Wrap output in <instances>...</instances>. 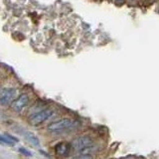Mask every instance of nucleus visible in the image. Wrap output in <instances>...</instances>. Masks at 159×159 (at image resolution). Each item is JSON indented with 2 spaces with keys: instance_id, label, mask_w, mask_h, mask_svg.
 <instances>
[{
  "instance_id": "5",
  "label": "nucleus",
  "mask_w": 159,
  "mask_h": 159,
  "mask_svg": "<svg viewBox=\"0 0 159 159\" xmlns=\"http://www.w3.org/2000/svg\"><path fill=\"white\" fill-rule=\"evenodd\" d=\"M29 102V97H28V94L26 93H22V94H20V96L17 98H15L13 102L11 103V108L13 109V111H21L22 109L27 106Z\"/></svg>"
},
{
  "instance_id": "8",
  "label": "nucleus",
  "mask_w": 159,
  "mask_h": 159,
  "mask_svg": "<svg viewBox=\"0 0 159 159\" xmlns=\"http://www.w3.org/2000/svg\"><path fill=\"white\" fill-rule=\"evenodd\" d=\"M0 143L5 144V145H10V146L14 145V142L11 139H9L6 135H1V134H0Z\"/></svg>"
},
{
  "instance_id": "11",
  "label": "nucleus",
  "mask_w": 159,
  "mask_h": 159,
  "mask_svg": "<svg viewBox=\"0 0 159 159\" xmlns=\"http://www.w3.org/2000/svg\"><path fill=\"white\" fill-rule=\"evenodd\" d=\"M116 1H117V2H122L123 0H116Z\"/></svg>"
},
{
  "instance_id": "7",
  "label": "nucleus",
  "mask_w": 159,
  "mask_h": 159,
  "mask_svg": "<svg viewBox=\"0 0 159 159\" xmlns=\"http://www.w3.org/2000/svg\"><path fill=\"white\" fill-rule=\"evenodd\" d=\"M24 136H25V139H26L27 141H29L31 144H33L34 146H39L40 145V140L34 133L26 131V132H24Z\"/></svg>"
},
{
  "instance_id": "2",
  "label": "nucleus",
  "mask_w": 159,
  "mask_h": 159,
  "mask_svg": "<svg viewBox=\"0 0 159 159\" xmlns=\"http://www.w3.org/2000/svg\"><path fill=\"white\" fill-rule=\"evenodd\" d=\"M74 125V121L70 118H62L59 119L57 121H54L52 123H50L48 125V130L50 132L54 133H59L63 132L67 129L71 128Z\"/></svg>"
},
{
  "instance_id": "1",
  "label": "nucleus",
  "mask_w": 159,
  "mask_h": 159,
  "mask_svg": "<svg viewBox=\"0 0 159 159\" xmlns=\"http://www.w3.org/2000/svg\"><path fill=\"white\" fill-rule=\"evenodd\" d=\"M72 146L76 151L81 152V154H89L94 150L93 141L89 136H81L75 139Z\"/></svg>"
},
{
  "instance_id": "9",
  "label": "nucleus",
  "mask_w": 159,
  "mask_h": 159,
  "mask_svg": "<svg viewBox=\"0 0 159 159\" xmlns=\"http://www.w3.org/2000/svg\"><path fill=\"white\" fill-rule=\"evenodd\" d=\"M19 152L20 153H22L23 155H25V156H32V153L30 152L28 149H26V148H24V147H21V148H19Z\"/></svg>"
},
{
  "instance_id": "3",
  "label": "nucleus",
  "mask_w": 159,
  "mask_h": 159,
  "mask_svg": "<svg viewBox=\"0 0 159 159\" xmlns=\"http://www.w3.org/2000/svg\"><path fill=\"white\" fill-rule=\"evenodd\" d=\"M16 91L12 88H5L0 91V106H8L14 101Z\"/></svg>"
},
{
  "instance_id": "4",
  "label": "nucleus",
  "mask_w": 159,
  "mask_h": 159,
  "mask_svg": "<svg viewBox=\"0 0 159 159\" xmlns=\"http://www.w3.org/2000/svg\"><path fill=\"white\" fill-rule=\"evenodd\" d=\"M52 114H53L52 109H50V108L44 109V111H39L38 113L32 116L31 117H30L29 121H30V123L32 124V125H38V124L46 121L50 116H52Z\"/></svg>"
},
{
  "instance_id": "10",
  "label": "nucleus",
  "mask_w": 159,
  "mask_h": 159,
  "mask_svg": "<svg viewBox=\"0 0 159 159\" xmlns=\"http://www.w3.org/2000/svg\"><path fill=\"white\" fill-rule=\"evenodd\" d=\"M73 159H93V158L91 154H81V155H79Z\"/></svg>"
},
{
  "instance_id": "6",
  "label": "nucleus",
  "mask_w": 159,
  "mask_h": 159,
  "mask_svg": "<svg viewBox=\"0 0 159 159\" xmlns=\"http://www.w3.org/2000/svg\"><path fill=\"white\" fill-rule=\"evenodd\" d=\"M72 145L68 142H60L55 146V152L60 156H67L71 151Z\"/></svg>"
}]
</instances>
